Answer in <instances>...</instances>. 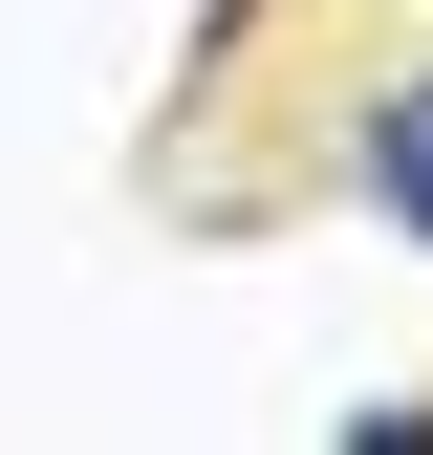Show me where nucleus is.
Instances as JSON below:
<instances>
[{
  "label": "nucleus",
  "mask_w": 433,
  "mask_h": 455,
  "mask_svg": "<svg viewBox=\"0 0 433 455\" xmlns=\"http://www.w3.org/2000/svg\"><path fill=\"white\" fill-rule=\"evenodd\" d=\"M347 196L390 217V239H433V66H412L390 108H368V131H347Z\"/></svg>",
  "instance_id": "obj_1"
}]
</instances>
